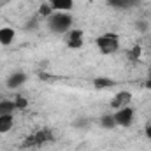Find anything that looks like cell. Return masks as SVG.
<instances>
[{
  "label": "cell",
  "instance_id": "5b68a950",
  "mask_svg": "<svg viewBox=\"0 0 151 151\" xmlns=\"http://www.w3.org/2000/svg\"><path fill=\"white\" fill-rule=\"evenodd\" d=\"M132 102H134L132 91H128V90H119L113 99H111V109L116 111V109L128 107V106H132Z\"/></svg>",
  "mask_w": 151,
  "mask_h": 151
},
{
  "label": "cell",
  "instance_id": "30bf717a",
  "mask_svg": "<svg viewBox=\"0 0 151 151\" xmlns=\"http://www.w3.org/2000/svg\"><path fill=\"white\" fill-rule=\"evenodd\" d=\"M16 39V30L12 27H2L0 28V44L2 46H11Z\"/></svg>",
  "mask_w": 151,
  "mask_h": 151
},
{
  "label": "cell",
  "instance_id": "7c38bea8",
  "mask_svg": "<svg viewBox=\"0 0 151 151\" xmlns=\"http://www.w3.org/2000/svg\"><path fill=\"white\" fill-rule=\"evenodd\" d=\"M14 127V116L12 114H2L0 116V135L11 132Z\"/></svg>",
  "mask_w": 151,
  "mask_h": 151
},
{
  "label": "cell",
  "instance_id": "9a60e30c",
  "mask_svg": "<svg viewBox=\"0 0 151 151\" xmlns=\"http://www.w3.org/2000/svg\"><path fill=\"white\" fill-rule=\"evenodd\" d=\"M28 99L25 97V95H18L16 99H14V106H16V111L19 109V111H23V109H27L28 107Z\"/></svg>",
  "mask_w": 151,
  "mask_h": 151
},
{
  "label": "cell",
  "instance_id": "ba28073f",
  "mask_svg": "<svg viewBox=\"0 0 151 151\" xmlns=\"http://www.w3.org/2000/svg\"><path fill=\"white\" fill-rule=\"evenodd\" d=\"M53 12H70L76 5V0H46Z\"/></svg>",
  "mask_w": 151,
  "mask_h": 151
},
{
  "label": "cell",
  "instance_id": "8992f818",
  "mask_svg": "<svg viewBox=\"0 0 151 151\" xmlns=\"http://www.w3.org/2000/svg\"><path fill=\"white\" fill-rule=\"evenodd\" d=\"M65 44L70 49H81L84 46V32L81 28H72L65 34Z\"/></svg>",
  "mask_w": 151,
  "mask_h": 151
},
{
  "label": "cell",
  "instance_id": "9c48e42d",
  "mask_svg": "<svg viewBox=\"0 0 151 151\" xmlns=\"http://www.w3.org/2000/svg\"><path fill=\"white\" fill-rule=\"evenodd\" d=\"M106 2L109 7H113L116 11H128L141 4V0H106Z\"/></svg>",
  "mask_w": 151,
  "mask_h": 151
},
{
  "label": "cell",
  "instance_id": "5bb4252c",
  "mask_svg": "<svg viewBox=\"0 0 151 151\" xmlns=\"http://www.w3.org/2000/svg\"><path fill=\"white\" fill-rule=\"evenodd\" d=\"M14 111H16L14 100H9V99L0 100V116L2 114H14Z\"/></svg>",
  "mask_w": 151,
  "mask_h": 151
},
{
  "label": "cell",
  "instance_id": "52a82bcc",
  "mask_svg": "<svg viewBox=\"0 0 151 151\" xmlns=\"http://www.w3.org/2000/svg\"><path fill=\"white\" fill-rule=\"evenodd\" d=\"M27 79H28V76L25 74V72H12V74L7 76L5 86H7L9 90H19V88L27 83Z\"/></svg>",
  "mask_w": 151,
  "mask_h": 151
},
{
  "label": "cell",
  "instance_id": "ac0fdd59",
  "mask_svg": "<svg viewBox=\"0 0 151 151\" xmlns=\"http://www.w3.org/2000/svg\"><path fill=\"white\" fill-rule=\"evenodd\" d=\"M144 135H146V139H150L151 141V121H150V125L144 128Z\"/></svg>",
  "mask_w": 151,
  "mask_h": 151
},
{
  "label": "cell",
  "instance_id": "8fae6325",
  "mask_svg": "<svg viewBox=\"0 0 151 151\" xmlns=\"http://www.w3.org/2000/svg\"><path fill=\"white\" fill-rule=\"evenodd\" d=\"M116 84L118 83L111 77H107V76H99V77L93 79V88L95 90H107V88H113Z\"/></svg>",
  "mask_w": 151,
  "mask_h": 151
},
{
  "label": "cell",
  "instance_id": "7a4b0ae2",
  "mask_svg": "<svg viewBox=\"0 0 151 151\" xmlns=\"http://www.w3.org/2000/svg\"><path fill=\"white\" fill-rule=\"evenodd\" d=\"M95 46H97V49H99L100 55L109 56V55H114V53L119 51L121 39L114 32H104V34H100L99 37L95 39Z\"/></svg>",
  "mask_w": 151,
  "mask_h": 151
},
{
  "label": "cell",
  "instance_id": "6da1fadb",
  "mask_svg": "<svg viewBox=\"0 0 151 151\" xmlns=\"http://www.w3.org/2000/svg\"><path fill=\"white\" fill-rule=\"evenodd\" d=\"M46 25H47V30H49L51 34L65 35L69 30H72L74 18H72L70 12H53V14L46 19Z\"/></svg>",
  "mask_w": 151,
  "mask_h": 151
},
{
  "label": "cell",
  "instance_id": "e0dca14e",
  "mask_svg": "<svg viewBox=\"0 0 151 151\" xmlns=\"http://www.w3.org/2000/svg\"><path fill=\"white\" fill-rule=\"evenodd\" d=\"M128 56H130L132 60H137V58L141 56V46H134V49L128 53Z\"/></svg>",
  "mask_w": 151,
  "mask_h": 151
},
{
  "label": "cell",
  "instance_id": "2e32d148",
  "mask_svg": "<svg viewBox=\"0 0 151 151\" xmlns=\"http://www.w3.org/2000/svg\"><path fill=\"white\" fill-rule=\"evenodd\" d=\"M51 14H53V9L49 7V4H47V2H42L40 7H39V16L44 18V19H47Z\"/></svg>",
  "mask_w": 151,
  "mask_h": 151
},
{
  "label": "cell",
  "instance_id": "3957f363",
  "mask_svg": "<svg viewBox=\"0 0 151 151\" xmlns=\"http://www.w3.org/2000/svg\"><path fill=\"white\" fill-rule=\"evenodd\" d=\"M55 141V134L51 128H40V130H35L32 132L21 144V148H40V146H46L49 142Z\"/></svg>",
  "mask_w": 151,
  "mask_h": 151
},
{
  "label": "cell",
  "instance_id": "277c9868",
  "mask_svg": "<svg viewBox=\"0 0 151 151\" xmlns=\"http://www.w3.org/2000/svg\"><path fill=\"white\" fill-rule=\"evenodd\" d=\"M113 116L116 119V127L128 128L135 121V109H134V106H128V107H123V109H116L113 113Z\"/></svg>",
  "mask_w": 151,
  "mask_h": 151
},
{
  "label": "cell",
  "instance_id": "d6986e66",
  "mask_svg": "<svg viewBox=\"0 0 151 151\" xmlns=\"http://www.w3.org/2000/svg\"><path fill=\"white\" fill-rule=\"evenodd\" d=\"M144 86H146V88H148V90H151V77H148V81H146V83H144Z\"/></svg>",
  "mask_w": 151,
  "mask_h": 151
},
{
  "label": "cell",
  "instance_id": "4fadbf2b",
  "mask_svg": "<svg viewBox=\"0 0 151 151\" xmlns=\"http://www.w3.org/2000/svg\"><path fill=\"white\" fill-rule=\"evenodd\" d=\"M100 127L104 130H114L116 128V119H114L113 114H104L100 118Z\"/></svg>",
  "mask_w": 151,
  "mask_h": 151
}]
</instances>
